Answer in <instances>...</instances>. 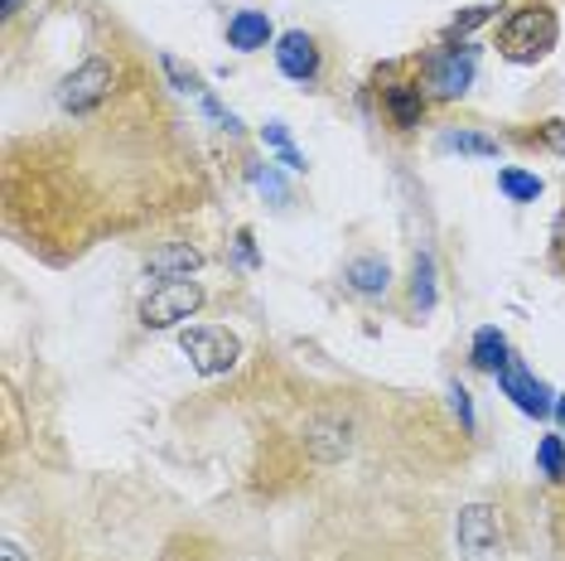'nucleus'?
Masks as SVG:
<instances>
[{"label":"nucleus","mask_w":565,"mask_h":561,"mask_svg":"<svg viewBox=\"0 0 565 561\" xmlns=\"http://www.w3.org/2000/svg\"><path fill=\"white\" fill-rule=\"evenodd\" d=\"M551 44H556V15H551V6H522L498 24V49L512 63H536L542 54H551Z\"/></svg>","instance_id":"nucleus-1"},{"label":"nucleus","mask_w":565,"mask_h":561,"mask_svg":"<svg viewBox=\"0 0 565 561\" xmlns=\"http://www.w3.org/2000/svg\"><path fill=\"white\" fill-rule=\"evenodd\" d=\"M179 349L184 359L194 363L199 378H217V373H233L237 359H242V339L233 329H217V325H194L179 335Z\"/></svg>","instance_id":"nucleus-2"},{"label":"nucleus","mask_w":565,"mask_h":561,"mask_svg":"<svg viewBox=\"0 0 565 561\" xmlns=\"http://www.w3.org/2000/svg\"><path fill=\"white\" fill-rule=\"evenodd\" d=\"M455 542L465 561H503V522L493 504H465L455 518Z\"/></svg>","instance_id":"nucleus-3"},{"label":"nucleus","mask_w":565,"mask_h":561,"mask_svg":"<svg viewBox=\"0 0 565 561\" xmlns=\"http://www.w3.org/2000/svg\"><path fill=\"white\" fill-rule=\"evenodd\" d=\"M203 305V286L199 280H160L146 300H140V325L146 329H174L179 320H189Z\"/></svg>","instance_id":"nucleus-4"},{"label":"nucleus","mask_w":565,"mask_h":561,"mask_svg":"<svg viewBox=\"0 0 565 561\" xmlns=\"http://www.w3.org/2000/svg\"><path fill=\"white\" fill-rule=\"evenodd\" d=\"M111 87H117V68H111L107 59H87L78 68L63 78L58 87V107L63 112H93L102 102L111 97Z\"/></svg>","instance_id":"nucleus-5"},{"label":"nucleus","mask_w":565,"mask_h":561,"mask_svg":"<svg viewBox=\"0 0 565 561\" xmlns=\"http://www.w3.org/2000/svg\"><path fill=\"white\" fill-rule=\"evenodd\" d=\"M305 451L315 455L319 465H339L343 455L353 451V421L339 412H319L305 421Z\"/></svg>","instance_id":"nucleus-6"},{"label":"nucleus","mask_w":565,"mask_h":561,"mask_svg":"<svg viewBox=\"0 0 565 561\" xmlns=\"http://www.w3.org/2000/svg\"><path fill=\"white\" fill-rule=\"evenodd\" d=\"M498 388H503L526 416H551V412H556V402H551V388H546L542 378L526 373L518 359H508V368L498 373Z\"/></svg>","instance_id":"nucleus-7"},{"label":"nucleus","mask_w":565,"mask_h":561,"mask_svg":"<svg viewBox=\"0 0 565 561\" xmlns=\"http://www.w3.org/2000/svg\"><path fill=\"white\" fill-rule=\"evenodd\" d=\"M426 83L440 97H465L473 83V49H449V54H435L426 68Z\"/></svg>","instance_id":"nucleus-8"},{"label":"nucleus","mask_w":565,"mask_h":561,"mask_svg":"<svg viewBox=\"0 0 565 561\" xmlns=\"http://www.w3.org/2000/svg\"><path fill=\"white\" fill-rule=\"evenodd\" d=\"M276 63H280V73H286V78L310 83L319 73V49H315V40L305 30H290V34H280V40H276Z\"/></svg>","instance_id":"nucleus-9"},{"label":"nucleus","mask_w":565,"mask_h":561,"mask_svg":"<svg viewBox=\"0 0 565 561\" xmlns=\"http://www.w3.org/2000/svg\"><path fill=\"white\" fill-rule=\"evenodd\" d=\"M199 266H203V252L199 247H189V242H164V247L150 252L146 272L156 276V280H184V276H194Z\"/></svg>","instance_id":"nucleus-10"},{"label":"nucleus","mask_w":565,"mask_h":561,"mask_svg":"<svg viewBox=\"0 0 565 561\" xmlns=\"http://www.w3.org/2000/svg\"><path fill=\"white\" fill-rule=\"evenodd\" d=\"M271 40H276V30L262 10H237V15L227 20V44H233L237 54H256V49H266Z\"/></svg>","instance_id":"nucleus-11"},{"label":"nucleus","mask_w":565,"mask_h":561,"mask_svg":"<svg viewBox=\"0 0 565 561\" xmlns=\"http://www.w3.org/2000/svg\"><path fill=\"white\" fill-rule=\"evenodd\" d=\"M343 280H349L358 296H387L392 266L382 262V257H353L349 266H343Z\"/></svg>","instance_id":"nucleus-12"},{"label":"nucleus","mask_w":565,"mask_h":561,"mask_svg":"<svg viewBox=\"0 0 565 561\" xmlns=\"http://www.w3.org/2000/svg\"><path fill=\"white\" fill-rule=\"evenodd\" d=\"M469 359H473V368H483V373H503L508 368V339L498 335V329H479Z\"/></svg>","instance_id":"nucleus-13"},{"label":"nucleus","mask_w":565,"mask_h":561,"mask_svg":"<svg viewBox=\"0 0 565 561\" xmlns=\"http://www.w3.org/2000/svg\"><path fill=\"white\" fill-rule=\"evenodd\" d=\"M387 112H392V121L402 126V131L420 126V112H426V102H420V87L416 83H396L392 93H387Z\"/></svg>","instance_id":"nucleus-14"},{"label":"nucleus","mask_w":565,"mask_h":561,"mask_svg":"<svg viewBox=\"0 0 565 561\" xmlns=\"http://www.w3.org/2000/svg\"><path fill=\"white\" fill-rule=\"evenodd\" d=\"M411 300H416L420 315L435 310V257L430 252H420L416 266H411Z\"/></svg>","instance_id":"nucleus-15"},{"label":"nucleus","mask_w":565,"mask_h":561,"mask_svg":"<svg viewBox=\"0 0 565 561\" xmlns=\"http://www.w3.org/2000/svg\"><path fill=\"white\" fill-rule=\"evenodd\" d=\"M498 189L512 199V203H536L542 199V180L526 170H498Z\"/></svg>","instance_id":"nucleus-16"},{"label":"nucleus","mask_w":565,"mask_h":561,"mask_svg":"<svg viewBox=\"0 0 565 561\" xmlns=\"http://www.w3.org/2000/svg\"><path fill=\"white\" fill-rule=\"evenodd\" d=\"M536 465H542V475L551 484L565 479V441L561 436H542V445H536Z\"/></svg>","instance_id":"nucleus-17"},{"label":"nucleus","mask_w":565,"mask_h":561,"mask_svg":"<svg viewBox=\"0 0 565 561\" xmlns=\"http://www.w3.org/2000/svg\"><path fill=\"white\" fill-rule=\"evenodd\" d=\"M440 146H445V150H459V156H483V160H493V156H498V140L473 136V131H449Z\"/></svg>","instance_id":"nucleus-18"},{"label":"nucleus","mask_w":565,"mask_h":561,"mask_svg":"<svg viewBox=\"0 0 565 561\" xmlns=\"http://www.w3.org/2000/svg\"><path fill=\"white\" fill-rule=\"evenodd\" d=\"M266 140L280 150V165H286V170H295V174L305 170V156L290 146V136H286V126H280V121H266Z\"/></svg>","instance_id":"nucleus-19"},{"label":"nucleus","mask_w":565,"mask_h":561,"mask_svg":"<svg viewBox=\"0 0 565 561\" xmlns=\"http://www.w3.org/2000/svg\"><path fill=\"white\" fill-rule=\"evenodd\" d=\"M449 406H455V416L465 421V431H473V402H469V392L459 388V382H455V388H449Z\"/></svg>","instance_id":"nucleus-20"},{"label":"nucleus","mask_w":565,"mask_h":561,"mask_svg":"<svg viewBox=\"0 0 565 561\" xmlns=\"http://www.w3.org/2000/svg\"><path fill=\"white\" fill-rule=\"evenodd\" d=\"M551 242H556V247H551V257H556V266H565V213L556 219V227H551Z\"/></svg>","instance_id":"nucleus-21"},{"label":"nucleus","mask_w":565,"mask_h":561,"mask_svg":"<svg viewBox=\"0 0 565 561\" xmlns=\"http://www.w3.org/2000/svg\"><path fill=\"white\" fill-rule=\"evenodd\" d=\"M0 561H30V552H24L15 538H6V542H0Z\"/></svg>","instance_id":"nucleus-22"},{"label":"nucleus","mask_w":565,"mask_h":561,"mask_svg":"<svg viewBox=\"0 0 565 561\" xmlns=\"http://www.w3.org/2000/svg\"><path fill=\"white\" fill-rule=\"evenodd\" d=\"M483 20H488V10H469V15H465V20H459V24H455V30H459V34H469V30H473V24H483Z\"/></svg>","instance_id":"nucleus-23"},{"label":"nucleus","mask_w":565,"mask_h":561,"mask_svg":"<svg viewBox=\"0 0 565 561\" xmlns=\"http://www.w3.org/2000/svg\"><path fill=\"white\" fill-rule=\"evenodd\" d=\"M546 140H551L556 150H565V121H551V126H546Z\"/></svg>","instance_id":"nucleus-24"},{"label":"nucleus","mask_w":565,"mask_h":561,"mask_svg":"<svg viewBox=\"0 0 565 561\" xmlns=\"http://www.w3.org/2000/svg\"><path fill=\"white\" fill-rule=\"evenodd\" d=\"M20 6H24V0H0V15L15 20V15H20Z\"/></svg>","instance_id":"nucleus-25"},{"label":"nucleus","mask_w":565,"mask_h":561,"mask_svg":"<svg viewBox=\"0 0 565 561\" xmlns=\"http://www.w3.org/2000/svg\"><path fill=\"white\" fill-rule=\"evenodd\" d=\"M556 416H561V426H565V398L556 402Z\"/></svg>","instance_id":"nucleus-26"}]
</instances>
